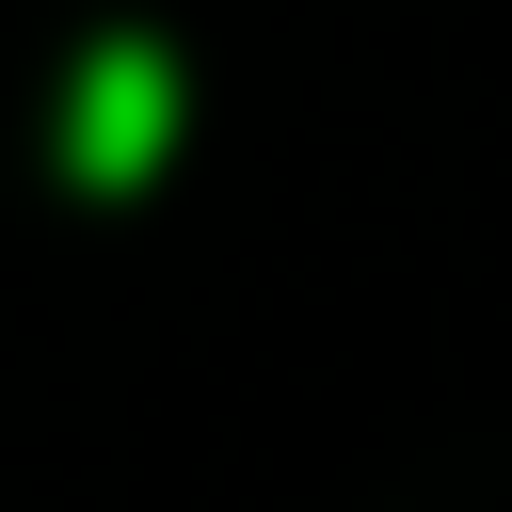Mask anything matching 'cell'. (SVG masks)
Instances as JSON below:
<instances>
[{"mask_svg": "<svg viewBox=\"0 0 512 512\" xmlns=\"http://www.w3.org/2000/svg\"><path fill=\"white\" fill-rule=\"evenodd\" d=\"M160 128H176V64H160V48H96V64H80V112H64V160H80L96 192H128V176L160 160Z\"/></svg>", "mask_w": 512, "mask_h": 512, "instance_id": "cell-1", "label": "cell"}]
</instances>
